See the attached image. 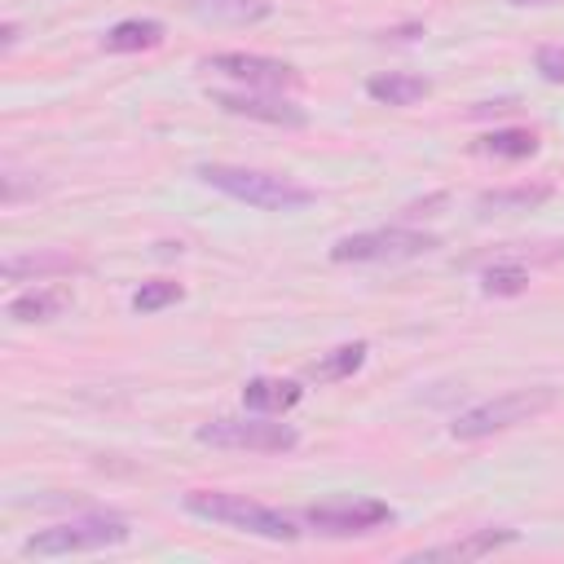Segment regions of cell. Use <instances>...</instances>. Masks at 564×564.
I'll return each instance as SVG.
<instances>
[{
  "label": "cell",
  "instance_id": "9c48e42d",
  "mask_svg": "<svg viewBox=\"0 0 564 564\" xmlns=\"http://www.w3.org/2000/svg\"><path fill=\"white\" fill-rule=\"evenodd\" d=\"M212 106H220L225 115H238V119H256V123H273V128H304L308 115L286 101V97H269V93H251V88H216L212 93Z\"/></svg>",
  "mask_w": 564,
  "mask_h": 564
},
{
  "label": "cell",
  "instance_id": "d6986e66",
  "mask_svg": "<svg viewBox=\"0 0 564 564\" xmlns=\"http://www.w3.org/2000/svg\"><path fill=\"white\" fill-rule=\"evenodd\" d=\"M480 154H494V159H533L538 154V132L529 128H494L476 141Z\"/></svg>",
  "mask_w": 564,
  "mask_h": 564
},
{
  "label": "cell",
  "instance_id": "5bb4252c",
  "mask_svg": "<svg viewBox=\"0 0 564 564\" xmlns=\"http://www.w3.org/2000/svg\"><path fill=\"white\" fill-rule=\"evenodd\" d=\"M163 22L154 18H123L115 22L106 35H101V48L106 53H141V48H159L163 44Z\"/></svg>",
  "mask_w": 564,
  "mask_h": 564
},
{
  "label": "cell",
  "instance_id": "7c38bea8",
  "mask_svg": "<svg viewBox=\"0 0 564 564\" xmlns=\"http://www.w3.org/2000/svg\"><path fill=\"white\" fill-rule=\"evenodd\" d=\"M75 269H84L70 251H31V256H9L4 264H0V273L9 278V282H40V278H62V273H75Z\"/></svg>",
  "mask_w": 564,
  "mask_h": 564
},
{
  "label": "cell",
  "instance_id": "ffe728a7",
  "mask_svg": "<svg viewBox=\"0 0 564 564\" xmlns=\"http://www.w3.org/2000/svg\"><path fill=\"white\" fill-rule=\"evenodd\" d=\"M524 286H529V269L520 260H494L480 273V291L485 295H520Z\"/></svg>",
  "mask_w": 564,
  "mask_h": 564
},
{
  "label": "cell",
  "instance_id": "44dd1931",
  "mask_svg": "<svg viewBox=\"0 0 564 564\" xmlns=\"http://www.w3.org/2000/svg\"><path fill=\"white\" fill-rule=\"evenodd\" d=\"M181 295H185L181 282H141V286L132 291V308H137V313H159V308L176 304Z\"/></svg>",
  "mask_w": 564,
  "mask_h": 564
},
{
  "label": "cell",
  "instance_id": "8fae6325",
  "mask_svg": "<svg viewBox=\"0 0 564 564\" xmlns=\"http://www.w3.org/2000/svg\"><path fill=\"white\" fill-rule=\"evenodd\" d=\"M300 397H304V388H300L295 379H269V375H256V379L242 383V405H247L251 414H282V410L300 405Z\"/></svg>",
  "mask_w": 564,
  "mask_h": 564
},
{
  "label": "cell",
  "instance_id": "52a82bcc",
  "mask_svg": "<svg viewBox=\"0 0 564 564\" xmlns=\"http://www.w3.org/2000/svg\"><path fill=\"white\" fill-rule=\"evenodd\" d=\"M304 524L326 538H357L392 524V507L379 498H330V502H313L304 511Z\"/></svg>",
  "mask_w": 564,
  "mask_h": 564
},
{
  "label": "cell",
  "instance_id": "ac0fdd59",
  "mask_svg": "<svg viewBox=\"0 0 564 564\" xmlns=\"http://www.w3.org/2000/svg\"><path fill=\"white\" fill-rule=\"evenodd\" d=\"M366 352H370V344H366V339L339 344V348L322 352V357L308 366V379H317V383H339V379H348V375H357V370L366 366Z\"/></svg>",
  "mask_w": 564,
  "mask_h": 564
},
{
  "label": "cell",
  "instance_id": "7a4b0ae2",
  "mask_svg": "<svg viewBox=\"0 0 564 564\" xmlns=\"http://www.w3.org/2000/svg\"><path fill=\"white\" fill-rule=\"evenodd\" d=\"M185 511L198 516V520H212V524H225V529H238V533H251V538H264V542H295L300 529L291 516L247 498V494H220V489H194L185 494Z\"/></svg>",
  "mask_w": 564,
  "mask_h": 564
},
{
  "label": "cell",
  "instance_id": "7402d4cb",
  "mask_svg": "<svg viewBox=\"0 0 564 564\" xmlns=\"http://www.w3.org/2000/svg\"><path fill=\"white\" fill-rule=\"evenodd\" d=\"M533 70L546 79V84H564V44H542L533 53Z\"/></svg>",
  "mask_w": 564,
  "mask_h": 564
},
{
  "label": "cell",
  "instance_id": "9a60e30c",
  "mask_svg": "<svg viewBox=\"0 0 564 564\" xmlns=\"http://www.w3.org/2000/svg\"><path fill=\"white\" fill-rule=\"evenodd\" d=\"M185 9L203 22H234V26H251L273 13L269 0H185Z\"/></svg>",
  "mask_w": 564,
  "mask_h": 564
},
{
  "label": "cell",
  "instance_id": "30bf717a",
  "mask_svg": "<svg viewBox=\"0 0 564 564\" xmlns=\"http://www.w3.org/2000/svg\"><path fill=\"white\" fill-rule=\"evenodd\" d=\"M516 542V529H471L467 538H454V542H441V546H423L414 555H405L410 564H423V560H480L498 546H511Z\"/></svg>",
  "mask_w": 564,
  "mask_h": 564
},
{
  "label": "cell",
  "instance_id": "cb8c5ba5",
  "mask_svg": "<svg viewBox=\"0 0 564 564\" xmlns=\"http://www.w3.org/2000/svg\"><path fill=\"white\" fill-rule=\"evenodd\" d=\"M507 4H516V9H546V4H555V0H507Z\"/></svg>",
  "mask_w": 564,
  "mask_h": 564
},
{
  "label": "cell",
  "instance_id": "277c9868",
  "mask_svg": "<svg viewBox=\"0 0 564 564\" xmlns=\"http://www.w3.org/2000/svg\"><path fill=\"white\" fill-rule=\"evenodd\" d=\"M551 405H555V392L551 388H516V392H502L494 401H480V405L463 410L449 423V436L454 441H485L494 432H507L516 423H529V419L546 414Z\"/></svg>",
  "mask_w": 564,
  "mask_h": 564
},
{
  "label": "cell",
  "instance_id": "4fadbf2b",
  "mask_svg": "<svg viewBox=\"0 0 564 564\" xmlns=\"http://www.w3.org/2000/svg\"><path fill=\"white\" fill-rule=\"evenodd\" d=\"M366 93L379 106H414V101H423L432 93V84L423 75H410V70H383V75L366 79Z\"/></svg>",
  "mask_w": 564,
  "mask_h": 564
},
{
  "label": "cell",
  "instance_id": "8992f818",
  "mask_svg": "<svg viewBox=\"0 0 564 564\" xmlns=\"http://www.w3.org/2000/svg\"><path fill=\"white\" fill-rule=\"evenodd\" d=\"M198 445L212 449H256V454H286L300 445V432L291 423H273V414H242V419H207L194 427Z\"/></svg>",
  "mask_w": 564,
  "mask_h": 564
},
{
  "label": "cell",
  "instance_id": "5b68a950",
  "mask_svg": "<svg viewBox=\"0 0 564 564\" xmlns=\"http://www.w3.org/2000/svg\"><path fill=\"white\" fill-rule=\"evenodd\" d=\"M436 242V234L423 229H405V225H383V229H361V234H344L330 247L335 264H397V260H414L427 256Z\"/></svg>",
  "mask_w": 564,
  "mask_h": 564
},
{
  "label": "cell",
  "instance_id": "603a6c76",
  "mask_svg": "<svg viewBox=\"0 0 564 564\" xmlns=\"http://www.w3.org/2000/svg\"><path fill=\"white\" fill-rule=\"evenodd\" d=\"M0 44H4V53L18 44V22H4V31H0Z\"/></svg>",
  "mask_w": 564,
  "mask_h": 564
},
{
  "label": "cell",
  "instance_id": "e0dca14e",
  "mask_svg": "<svg viewBox=\"0 0 564 564\" xmlns=\"http://www.w3.org/2000/svg\"><path fill=\"white\" fill-rule=\"evenodd\" d=\"M66 304H70V295H66V291H57V286H35V291L13 295L4 313H9V322L26 326V322H53Z\"/></svg>",
  "mask_w": 564,
  "mask_h": 564
},
{
  "label": "cell",
  "instance_id": "6da1fadb",
  "mask_svg": "<svg viewBox=\"0 0 564 564\" xmlns=\"http://www.w3.org/2000/svg\"><path fill=\"white\" fill-rule=\"evenodd\" d=\"M198 181L247 203L260 212H300L308 203H317V194L291 176L278 172H260V167H234V163H198Z\"/></svg>",
  "mask_w": 564,
  "mask_h": 564
},
{
  "label": "cell",
  "instance_id": "ba28073f",
  "mask_svg": "<svg viewBox=\"0 0 564 564\" xmlns=\"http://www.w3.org/2000/svg\"><path fill=\"white\" fill-rule=\"evenodd\" d=\"M203 66L234 79V84H247V88H291V84H300L295 66H286L278 57H260V53H216Z\"/></svg>",
  "mask_w": 564,
  "mask_h": 564
},
{
  "label": "cell",
  "instance_id": "3957f363",
  "mask_svg": "<svg viewBox=\"0 0 564 564\" xmlns=\"http://www.w3.org/2000/svg\"><path fill=\"white\" fill-rule=\"evenodd\" d=\"M128 538H132V529H128L123 516H115V511H88V516H75V520L35 529L22 542V555H84V551L123 546Z\"/></svg>",
  "mask_w": 564,
  "mask_h": 564
},
{
  "label": "cell",
  "instance_id": "2e32d148",
  "mask_svg": "<svg viewBox=\"0 0 564 564\" xmlns=\"http://www.w3.org/2000/svg\"><path fill=\"white\" fill-rule=\"evenodd\" d=\"M551 198V185H507V189H485L476 198V216H507V212H533Z\"/></svg>",
  "mask_w": 564,
  "mask_h": 564
}]
</instances>
